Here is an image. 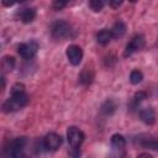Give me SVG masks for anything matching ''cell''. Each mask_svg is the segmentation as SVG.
Segmentation results:
<instances>
[{
  "label": "cell",
  "instance_id": "8fae6325",
  "mask_svg": "<svg viewBox=\"0 0 158 158\" xmlns=\"http://www.w3.org/2000/svg\"><path fill=\"white\" fill-rule=\"evenodd\" d=\"M116 109H117L116 102H115L112 99H107V100L101 105L100 111H101V114L105 115V116H111V115L116 111Z\"/></svg>",
  "mask_w": 158,
  "mask_h": 158
},
{
  "label": "cell",
  "instance_id": "d6986e66",
  "mask_svg": "<svg viewBox=\"0 0 158 158\" xmlns=\"http://www.w3.org/2000/svg\"><path fill=\"white\" fill-rule=\"evenodd\" d=\"M89 6H90V9L93 11L98 12L104 7V1H101V0H91V1H89Z\"/></svg>",
  "mask_w": 158,
  "mask_h": 158
},
{
  "label": "cell",
  "instance_id": "2e32d148",
  "mask_svg": "<svg viewBox=\"0 0 158 158\" xmlns=\"http://www.w3.org/2000/svg\"><path fill=\"white\" fill-rule=\"evenodd\" d=\"M15 64H16V60L12 56H5L2 58V68L5 70H12L15 68Z\"/></svg>",
  "mask_w": 158,
  "mask_h": 158
},
{
  "label": "cell",
  "instance_id": "ac0fdd59",
  "mask_svg": "<svg viewBox=\"0 0 158 158\" xmlns=\"http://www.w3.org/2000/svg\"><path fill=\"white\" fill-rule=\"evenodd\" d=\"M146 98H147V94H146L144 91H138V93H136V94L133 95V100H132V105H133V107L138 106Z\"/></svg>",
  "mask_w": 158,
  "mask_h": 158
},
{
  "label": "cell",
  "instance_id": "e0dca14e",
  "mask_svg": "<svg viewBox=\"0 0 158 158\" xmlns=\"http://www.w3.org/2000/svg\"><path fill=\"white\" fill-rule=\"evenodd\" d=\"M142 79H143V74H142V72L141 70H132L131 72V74H130V83L131 84H133V85H137V84H139L141 81H142Z\"/></svg>",
  "mask_w": 158,
  "mask_h": 158
},
{
  "label": "cell",
  "instance_id": "44dd1931",
  "mask_svg": "<svg viewBox=\"0 0 158 158\" xmlns=\"http://www.w3.org/2000/svg\"><path fill=\"white\" fill-rule=\"evenodd\" d=\"M67 6V2L65 1H59V0H56V1H53L52 2V7L54 9V10H62L63 7H65Z\"/></svg>",
  "mask_w": 158,
  "mask_h": 158
},
{
  "label": "cell",
  "instance_id": "52a82bcc",
  "mask_svg": "<svg viewBox=\"0 0 158 158\" xmlns=\"http://www.w3.org/2000/svg\"><path fill=\"white\" fill-rule=\"evenodd\" d=\"M62 143H63L62 136H59L56 132H51L43 138V147L47 151H57L62 146Z\"/></svg>",
  "mask_w": 158,
  "mask_h": 158
},
{
  "label": "cell",
  "instance_id": "9a60e30c",
  "mask_svg": "<svg viewBox=\"0 0 158 158\" xmlns=\"http://www.w3.org/2000/svg\"><path fill=\"white\" fill-rule=\"evenodd\" d=\"M93 79H94V73L91 70H89L88 68H84L83 72L79 75V81L83 85H90L91 81H93Z\"/></svg>",
  "mask_w": 158,
  "mask_h": 158
},
{
  "label": "cell",
  "instance_id": "7c38bea8",
  "mask_svg": "<svg viewBox=\"0 0 158 158\" xmlns=\"http://www.w3.org/2000/svg\"><path fill=\"white\" fill-rule=\"evenodd\" d=\"M111 32H112V37L114 38H121L125 33H126V25L123 21H116L111 28Z\"/></svg>",
  "mask_w": 158,
  "mask_h": 158
},
{
  "label": "cell",
  "instance_id": "cb8c5ba5",
  "mask_svg": "<svg viewBox=\"0 0 158 158\" xmlns=\"http://www.w3.org/2000/svg\"><path fill=\"white\" fill-rule=\"evenodd\" d=\"M137 158H153V157H152L149 153H146V152H144V153L138 154V156H137Z\"/></svg>",
  "mask_w": 158,
  "mask_h": 158
},
{
  "label": "cell",
  "instance_id": "7402d4cb",
  "mask_svg": "<svg viewBox=\"0 0 158 158\" xmlns=\"http://www.w3.org/2000/svg\"><path fill=\"white\" fill-rule=\"evenodd\" d=\"M69 157L70 158H80L81 157L80 148H72L70 152H69Z\"/></svg>",
  "mask_w": 158,
  "mask_h": 158
},
{
  "label": "cell",
  "instance_id": "9c48e42d",
  "mask_svg": "<svg viewBox=\"0 0 158 158\" xmlns=\"http://www.w3.org/2000/svg\"><path fill=\"white\" fill-rule=\"evenodd\" d=\"M19 16H20V20L23 23H30L36 19V9H33V7L21 9L19 11Z\"/></svg>",
  "mask_w": 158,
  "mask_h": 158
},
{
  "label": "cell",
  "instance_id": "3957f363",
  "mask_svg": "<svg viewBox=\"0 0 158 158\" xmlns=\"http://www.w3.org/2000/svg\"><path fill=\"white\" fill-rule=\"evenodd\" d=\"M67 138H68V142L72 148H80L81 143L85 139V133L81 130H79L78 127L70 126L67 130Z\"/></svg>",
  "mask_w": 158,
  "mask_h": 158
},
{
  "label": "cell",
  "instance_id": "30bf717a",
  "mask_svg": "<svg viewBox=\"0 0 158 158\" xmlns=\"http://www.w3.org/2000/svg\"><path fill=\"white\" fill-rule=\"evenodd\" d=\"M139 118L146 125H153L156 122V114L152 107H144L139 111Z\"/></svg>",
  "mask_w": 158,
  "mask_h": 158
},
{
  "label": "cell",
  "instance_id": "ffe728a7",
  "mask_svg": "<svg viewBox=\"0 0 158 158\" xmlns=\"http://www.w3.org/2000/svg\"><path fill=\"white\" fill-rule=\"evenodd\" d=\"M25 91V85L22 83H16L11 88V94H17V93H23Z\"/></svg>",
  "mask_w": 158,
  "mask_h": 158
},
{
  "label": "cell",
  "instance_id": "ba28073f",
  "mask_svg": "<svg viewBox=\"0 0 158 158\" xmlns=\"http://www.w3.org/2000/svg\"><path fill=\"white\" fill-rule=\"evenodd\" d=\"M67 58L70 62V64L73 65H79L81 59H83V49L78 46V44H70L68 46L67 51H65Z\"/></svg>",
  "mask_w": 158,
  "mask_h": 158
},
{
  "label": "cell",
  "instance_id": "5b68a950",
  "mask_svg": "<svg viewBox=\"0 0 158 158\" xmlns=\"http://www.w3.org/2000/svg\"><path fill=\"white\" fill-rule=\"evenodd\" d=\"M25 146H26V138L25 137H17L10 142L9 147L6 148V154L10 158H15V157L23 153Z\"/></svg>",
  "mask_w": 158,
  "mask_h": 158
},
{
  "label": "cell",
  "instance_id": "5bb4252c",
  "mask_svg": "<svg viewBox=\"0 0 158 158\" xmlns=\"http://www.w3.org/2000/svg\"><path fill=\"white\" fill-rule=\"evenodd\" d=\"M111 146L114 149H123L126 146V139L122 135L115 133L111 136Z\"/></svg>",
  "mask_w": 158,
  "mask_h": 158
},
{
  "label": "cell",
  "instance_id": "484cf974",
  "mask_svg": "<svg viewBox=\"0 0 158 158\" xmlns=\"http://www.w3.org/2000/svg\"><path fill=\"white\" fill-rule=\"evenodd\" d=\"M157 149H158V139H157Z\"/></svg>",
  "mask_w": 158,
  "mask_h": 158
},
{
  "label": "cell",
  "instance_id": "4fadbf2b",
  "mask_svg": "<svg viewBox=\"0 0 158 158\" xmlns=\"http://www.w3.org/2000/svg\"><path fill=\"white\" fill-rule=\"evenodd\" d=\"M112 32L111 30H101L98 35H96V41L101 46H106L111 40H112Z\"/></svg>",
  "mask_w": 158,
  "mask_h": 158
},
{
  "label": "cell",
  "instance_id": "603a6c76",
  "mask_svg": "<svg viewBox=\"0 0 158 158\" xmlns=\"http://www.w3.org/2000/svg\"><path fill=\"white\" fill-rule=\"evenodd\" d=\"M109 4H110L111 7H118V6L122 5V1H110Z\"/></svg>",
  "mask_w": 158,
  "mask_h": 158
},
{
  "label": "cell",
  "instance_id": "d4e9b609",
  "mask_svg": "<svg viewBox=\"0 0 158 158\" xmlns=\"http://www.w3.org/2000/svg\"><path fill=\"white\" fill-rule=\"evenodd\" d=\"M15 158H30V157H28V156H26V154H23V153H22V154H20V156H17V157H15Z\"/></svg>",
  "mask_w": 158,
  "mask_h": 158
},
{
  "label": "cell",
  "instance_id": "7a4b0ae2",
  "mask_svg": "<svg viewBox=\"0 0 158 158\" xmlns=\"http://www.w3.org/2000/svg\"><path fill=\"white\" fill-rule=\"evenodd\" d=\"M72 26L64 20H58L53 22L51 27V35L54 40H64L72 36Z\"/></svg>",
  "mask_w": 158,
  "mask_h": 158
},
{
  "label": "cell",
  "instance_id": "277c9868",
  "mask_svg": "<svg viewBox=\"0 0 158 158\" xmlns=\"http://www.w3.org/2000/svg\"><path fill=\"white\" fill-rule=\"evenodd\" d=\"M37 49H38V43L33 40H31L28 42H25V43H21L17 47V52H19L20 57L22 59H26V60L32 59L36 56Z\"/></svg>",
  "mask_w": 158,
  "mask_h": 158
},
{
  "label": "cell",
  "instance_id": "8992f818",
  "mask_svg": "<svg viewBox=\"0 0 158 158\" xmlns=\"http://www.w3.org/2000/svg\"><path fill=\"white\" fill-rule=\"evenodd\" d=\"M144 36L143 35H136L135 37H132V40L127 43L126 48H125V52H123V56L125 57H128L131 54H133L135 52L142 49L144 47Z\"/></svg>",
  "mask_w": 158,
  "mask_h": 158
},
{
  "label": "cell",
  "instance_id": "6da1fadb",
  "mask_svg": "<svg viewBox=\"0 0 158 158\" xmlns=\"http://www.w3.org/2000/svg\"><path fill=\"white\" fill-rule=\"evenodd\" d=\"M28 95L26 94V91L23 93H17V94H11V96L4 101L2 104V111L9 114V112H14L17 111L19 109L26 106L28 104Z\"/></svg>",
  "mask_w": 158,
  "mask_h": 158
}]
</instances>
